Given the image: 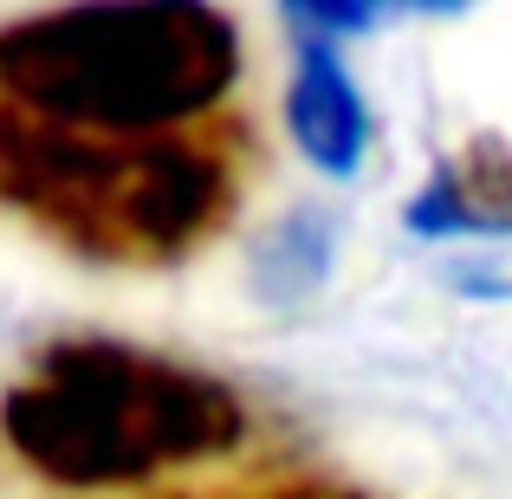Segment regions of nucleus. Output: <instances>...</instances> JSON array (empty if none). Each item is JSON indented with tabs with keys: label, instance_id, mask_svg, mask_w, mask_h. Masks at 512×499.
<instances>
[{
	"label": "nucleus",
	"instance_id": "7ed1b4c3",
	"mask_svg": "<svg viewBox=\"0 0 512 499\" xmlns=\"http://www.w3.org/2000/svg\"><path fill=\"white\" fill-rule=\"evenodd\" d=\"M240 85V26L201 0H104L0 26V104L72 130H188Z\"/></svg>",
	"mask_w": 512,
	"mask_h": 499
},
{
	"label": "nucleus",
	"instance_id": "f03ea898",
	"mask_svg": "<svg viewBox=\"0 0 512 499\" xmlns=\"http://www.w3.org/2000/svg\"><path fill=\"white\" fill-rule=\"evenodd\" d=\"M253 409L234 383L124 337H65L33 350L0 389V441L39 480L72 493L143 487L247 441Z\"/></svg>",
	"mask_w": 512,
	"mask_h": 499
},
{
	"label": "nucleus",
	"instance_id": "1a4fd4ad",
	"mask_svg": "<svg viewBox=\"0 0 512 499\" xmlns=\"http://www.w3.org/2000/svg\"><path fill=\"white\" fill-rule=\"evenodd\" d=\"M448 286L454 292H474V299H512V279L500 273L493 260H474V266H448Z\"/></svg>",
	"mask_w": 512,
	"mask_h": 499
},
{
	"label": "nucleus",
	"instance_id": "0eeeda50",
	"mask_svg": "<svg viewBox=\"0 0 512 499\" xmlns=\"http://www.w3.org/2000/svg\"><path fill=\"white\" fill-rule=\"evenodd\" d=\"M389 20H396V13H383V7H331V0H292L286 7V33L318 39V46H344V39L376 33V26H389Z\"/></svg>",
	"mask_w": 512,
	"mask_h": 499
},
{
	"label": "nucleus",
	"instance_id": "423d86ee",
	"mask_svg": "<svg viewBox=\"0 0 512 499\" xmlns=\"http://www.w3.org/2000/svg\"><path fill=\"white\" fill-rule=\"evenodd\" d=\"M331 260H338V214L299 208L253 247V292L266 305H305L331 279Z\"/></svg>",
	"mask_w": 512,
	"mask_h": 499
},
{
	"label": "nucleus",
	"instance_id": "6e6552de",
	"mask_svg": "<svg viewBox=\"0 0 512 499\" xmlns=\"http://www.w3.org/2000/svg\"><path fill=\"white\" fill-rule=\"evenodd\" d=\"M188 499H376L344 480H318V474H286V480H260V487H234V493H188Z\"/></svg>",
	"mask_w": 512,
	"mask_h": 499
},
{
	"label": "nucleus",
	"instance_id": "20e7f679",
	"mask_svg": "<svg viewBox=\"0 0 512 499\" xmlns=\"http://www.w3.org/2000/svg\"><path fill=\"white\" fill-rule=\"evenodd\" d=\"M292 85H286V130L305 150V163L325 175H357L363 150H370V111H363L357 78L344 72L338 46L318 39H292Z\"/></svg>",
	"mask_w": 512,
	"mask_h": 499
},
{
	"label": "nucleus",
	"instance_id": "39448f33",
	"mask_svg": "<svg viewBox=\"0 0 512 499\" xmlns=\"http://www.w3.org/2000/svg\"><path fill=\"white\" fill-rule=\"evenodd\" d=\"M422 240H512V143L474 137L435 169V182L402 208Z\"/></svg>",
	"mask_w": 512,
	"mask_h": 499
},
{
	"label": "nucleus",
	"instance_id": "f257e3e1",
	"mask_svg": "<svg viewBox=\"0 0 512 499\" xmlns=\"http://www.w3.org/2000/svg\"><path fill=\"white\" fill-rule=\"evenodd\" d=\"M247 130H72L0 104V201L85 260L163 266L214 240L240 208Z\"/></svg>",
	"mask_w": 512,
	"mask_h": 499
}]
</instances>
